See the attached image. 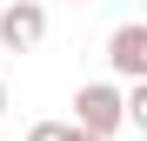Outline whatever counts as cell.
I'll use <instances>...</instances> for the list:
<instances>
[{
    "instance_id": "obj_1",
    "label": "cell",
    "mask_w": 147,
    "mask_h": 141,
    "mask_svg": "<svg viewBox=\"0 0 147 141\" xmlns=\"http://www.w3.org/2000/svg\"><path fill=\"white\" fill-rule=\"evenodd\" d=\"M74 128L94 134V141H114L120 128H127V87H114V81H87L80 94H74Z\"/></svg>"
},
{
    "instance_id": "obj_2",
    "label": "cell",
    "mask_w": 147,
    "mask_h": 141,
    "mask_svg": "<svg viewBox=\"0 0 147 141\" xmlns=\"http://www.w3.org/2000/svg\"><path fill=\"white\" fill-rule=\"evenodd\" d=\"M47 40V7L40 0H7L0 7V54H34Z\"/></svg>"
},
{
    "instance_id": "obj_7",
    "label": "cell",
    "mask_w": 147,
    "mask_h": 141,
    "mask_svg": "<svg viewBox=\"0 0 147 141\" xmlns=\"http://www.w3.org/2000/svg\"><path fill=\"white\" fill-rule=\"evenodd\" d=\"M67 141H94V134H80V128H74V134H67Z\"/></svg>"
},
{
    "instance_id": "obj_3",
    "label": "cell",
    "mask_w": 147,
    "mask_h": 141,
    "mask_svg": "<svg viewBox=\"0 0 147 141\" xmlns=\"http://www.w3.org/2000/svg\"><path fill=\"white\" fill-rule=\"evenodd\" d=\"M107 67L120 81H147V20H127L107 34Z\"/></svg>"
},
{
    "instance_id": "obj_6",
    "label": "cell",
    "mask_w": 147,
    "mask_h": 141,
    "mask_svg": "<svg viewBox=\"0 0 147 141\" xmlns=\"http://www.w3.org/2000/svg\"><path fill=\"white\" fill-rule=\"evenodd\" d=\"M0 121H7V81H0Z\"/></svg>"
},
{
    "instance_id": "obj_4",
    "label": "cell",
    "mask_w": 147,
    "mask_h": 141,
    "mask_svg": "<svg viewBox=\"0 0 147 141\" xmlns=\"http://www.w3.org/2000/svg\"><path fill=\"white\" fill-rule=\"evenodd\" d=\"M127 128H140V134H147V81H134V87H127Z\"/></svg>"
},
{
    "instance_id": "obj_5",
    "label": "cell",
    "mask_w": 147,
    "mask_h": 141,
    "mask_svg": "<svg viewBox=\"0 0 147 141\" xmlns=\"http://www.w3.org/2000/svg\"><path fill=\"white\" fill-rule=\"evenodd\" d=\"M74 134V121H34L27 128V141H67Z\"/></svg>"
},
{
    "instance_id": "obj_8",
    "label": "cell",
    "mask_w": 147,
    "mask_h": 141,
    "mask_svg": "<svg viewBox=\"0 0 147 141\" xmlns=\"http://www.w3.org/2000/svg\"><path fill=\"white\" fill-rule=\"evenodd\" d=\"M0 7H7V0H0Z\"/></svg>"
}]
</instances>
